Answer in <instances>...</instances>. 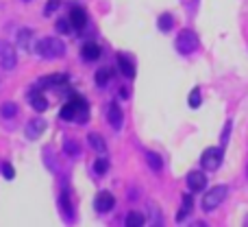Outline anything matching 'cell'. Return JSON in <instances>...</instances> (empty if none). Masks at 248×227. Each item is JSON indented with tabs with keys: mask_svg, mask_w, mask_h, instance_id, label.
<instances>
[{
	"mask_svg": "<svg viewBox=\"0 0 248 227\" xmlns=\"http://www.w3.org/2000/svg\"><path fill=\"white\" fill-rule=\"evenodd\" d=\"M35 51H37V55L46 57V59H55V57H63L65 44L55 37H44L35 42Z\"/></svg>",
	"mask_w": 248,
	"mask_h": 227,
	"instance_id": "cell-1",
	"label": "cell"
},
{
	"mask_svg": "<svg viewBox=\"0 0 248 227\" xmlns=\"http://www.w3.org/2000/svg\"><path fill=\"white\" fill-rule=\"evenodd\" d=\"M227 194H229V188L227 186H214V188L209 190V192L205 194V199H202V210L205 212H211V210H216V208L220 206V203L227 199Z\"/></svg>",
	"mask_w": 248,
	"mask_h": 227,
	"instance_id": "cell-2",
	"label": "cell"
},
{
	"mask_svg": "<svg viewBox=\"0 0 248 227\" xmlns=\"http://www.w3.org/2000/svg\"><path fill=\"white\" fill-rule=\"evenodd\" d=\"M196 48H198L196 33H194L192 29H183L179 33V37H176V51H179L181 55H192Z\"/></svg>",
	"mask_w": 248,
	"mask_h": 227,
	"instance_id": "cell-3",
	"label": "cell"
},
{
	"mask_svg": "<svg viewBox=\"0 0 248 227\" xmlns=\"http://www.w3.org/2000/svg\"><path fill=\"white\" fill-rule=\"evenodd\" d=\"M222 159H224V151L220 149V146H211V149H207L205 153H202V157H201V166L205 168V171H218L220 168V164H222Z\"/></svg>",
	"mask_w": 248,
	"mask_h": 227,
	"instance_id": "cell-4",
	"label": "cell"
},
{
	"mask_svg": "<svg viewBox=\"0 0 248 227\" xmlns=\"http://www.w3.org/2000/svg\"><path fill=\"white\" fill-rule=\"evenodd\" d=\"M16 64H17L16 48H13L9 42H0V66H2L4 70H13Z\"/></svg>",
	"mask_w": 248,
	"mask_h": 227,
	"instance_id": "cell-5",
	"label": "cell"
},
{
	"mask_svg": "<svg viewBox=\"0 0 248 227\" xmlns=\"http://www.w3.org/2000/svg\"><path fill=\"white\" fill-rule=\"evenodd\" d=\"M94 208L100 214H107V212H111L113 208H116V197H113L111 192H107V190H100L94 199Z\"/></svg>",
	"mask_w": 248,
	"mask_h": 227,
	"instance_id": "cell-6",
	"label": "cell"
},
{
	"mask_svg": "<svg viewBox=\"0 0 248 227\" xmlns=\"http://www.w3.org/2000/svg\"><path fill=\"white\" fill-rule=\"evenodd\" d=\"M107 120H109V124H111L116 131H120V129H122L124 114H122V109L118 107V103H109V107H107Z\"/></svg>",
	"mask_w": 248,
	"mask_h": 227,
	"instance_id": "cell-7",
	"label": "cell"
},
{
	"mask_svg": "<svg viewBox=\"0 0 248 227\" xmlns=\"http://www.w3.org/2000/svg\"><path fill=\"white\" fill-rule=\"evenodd\" d=\"M187 186H189V190H192V192H201V190L207 186L205 173H202V171H192V173H187Z\"/></svg>",
	"mask_w": 248,
	"mask_h": 227,
	"instance_id": "cell-8",
	"label": "cell"
},
{
	"mask_svg": "<svg viewBox=\"0 0 248 227\" xmlns=\"http://www.w3.org/2000/svg\"><path fill=\"white\" fill-rule=\"evenodd\" d=\"M44 131H46V120L44 118H33L26 124V138H29V140H37Z\"/></svg>",
	"mask_w": 248,
	"mask_h": 227,
	"instance_id": "cell-9",
	"label": "cell"
},
{
	"mask_svg": "<svg viewBox=\"0 0 248 227\" xmlns=\"http://www.w3.org/2000/svg\"><path fill=\"white\" fill-rule=\"evenodd\" d=\"M68 20H70V24H72V29H83V26L87 24V13L83 11L81 7H72Z\"/></svg>",
	"mask_w": 248,
	"mask_h": 227,
	"instance_id": "cell-10",
	"label": "cell"
},
{
	"mask_svg": "<svg viewBox=\"0 0 248 227\" xmlns=\"http://www.w3.org/2000/svg\"><path fill=\"white\" fill-rule=\"evenodd\" d=\"M118 64H120V70H122L124 77H126V79H135V64L131 61V57L124 55V52H120V55H118Z\"/></svg>",
	"mask_w": 248,
	"mask_h": 227,
	"instance_id": "cell-11",
	"label": "cell"
},
{
	"mask_svg": "<svg viewBox=\"0 0 248 227\" xmlns=\"http://www.w3.org/2000/svg\"><path fill=\"white\" fill-rule=\"evenodd\" d=\"M29 103H31V107L35 109V112H46L48 109V101H46V96L42 94V92H31L29 94Z\"/></svg>",
	"mask_w": 248,
	"mask_h": 227,
	"instance_id": "cell-12",
	"label": "cell"
},
{
	"mask_svg": "<svg viewBox=\"0 0 248 227\" xmlns=\"http://www.w3.org/2000/svg\"><path fill=\"white\" fill-rule=\"evenodd\" d=\"M81 57H83L85 61H94V59H98V57H100V46H98V44H94V42L83 44V48H81Z\"/></svg>",
	"mask_w": 248,
	"mask_h": 227,
	"instance_id": "cell-13",
	"label": "cell"
},
{
	"mask_svg": "<svg viewBox=\"0 0 248 227\" xmlns=\"http://www.w3.org/2000/svg\"><path fill=\"white\" fill-rule=\"evenodd\" d=\"M68 81V74H50V77L42 79L37 83V90H44V87H55V86H61V83Z\"/></svg>",
	"mask_w": 248,
	"mask_h": 227,
	"instance_id": "cell-14",
	"label": "cell"
},
{
	"mask_svg": "<svg viewBox=\"0 0 248 227\" xmlns=\"http://www.w3.org/2000/svg\"><path fill=\"white\" fill-rule=\"evenodd\" d=\"M17 46H20L22 51H31V46H35L33 33H31L29 29H20V33H17Z\"/></svg>",
	"mask_w": 248,
	"mask_h": 227,
	"instance_id": "cell-15",
	"label": "cell"
},
{
	"mask_svg": "<svg viewBox=\"0 0 248 227\" xmlns=\"http://www.w3.org/2000/svg\"><path fill=\"white\" fill-rule=\"evenodd\" d=\"M144 157H146V162H148L150 171H155V173H161L163 162H161V157H159V155L155 153V151H144Z\"/></svg>",
	"mask_w": 248,
	"mask_h": 227,
	"instance_id": "cell-16",
	"label": "cell"
},
{
	"mask_svg": "<svg viewBox=\"0 0 248 227\" xmlns=\"http://www.w3.org/2000/svg\"><path fill=\"white\" fill-rule=\"evenodd\" d=\"M111 79H113V70L111 68H100L98 72H96V86L105 87V86H109Z\"/></svg>",
	"mask_w": 248,
	"mask_h": 227,
	"instance_id": "cell-17",
	"label": "cell"
},
{
	"mask_svg": "<svg viewBox=\"0 0 248 227\" xmlns=\"http://www.w3.org/2000/svg\"><path fill=\"white\" fill-rule=\"evenodd\" d=\"M90 144H92V149H94L96 153H100V155L107 151V142L103 140L100 133H90Z\"/></svg>",
	"mask_w": 248,
	"mask_h": 227,
	"instance_id": "cell-18",
	"label": "cell"
},
{
	"mask_svg": "<svg viewBox=\"0 0 248 227\" xmlns=\"http://www.w3.org/2000/svg\"><path fill=\"white\" fill-rule=\"evenodd\" d=\"M124 223H126V227H141V225H146V216L141 212H128Z\"/></svg>",
	"mask_w": 248,
	"mask_h": 227,
	"instance_id": "cell-19",
	"label": "cell"
},
{
	"mask_svg": "<svg viewBox=\"0 0 248 227\" xmlns=\"http://www.w3.org/2000/svg\"><path fill=\"white\" fill-rule=\"evenodd\" d=\"M192 197H189V194H185L183 197V206H181V210H179V214H176V223H181V221H185V216L189 214V212H192Z\"/></svg>",
	"mask_w": 248,
	"mask_h": 227,
	"instance_id": "cell-20",
	"label": "cell"
},
{
	"mask_svg": "<svg viewBox=\"0 0 248 227\" xmlns=\"http://www.w3.org/2000/svg\"><path fill=\"white\" fill-rule=\"evenodd\" d=\"M157 26L163 31V33H168V31L174 26V17H172L170 13H161V16H159V20H157Z\"/></svg>",
	"mask_w": 248,
	"mask_h": 227,
	"instance_id": "cell-21",
	"label": "cell"
},
{
	"mask_svg": "<svg viewBox=\"0 0 248 227\" xmlns=\"http://www.w3.org/2000/svg\"><path fill=\"white\" fill-rule=\"evenodd\" d=\"M59 116H61V120H74L77 118V107H74L72 103H65L63 107H61V112H59Z\"/></svg>",
	"mask_w": 248,
	"mask_h": 227,
	"instance_id": "cell-22",
	"label": "cell"
},
{
	"mask_svg": "<svg viewBox=\"0 0 248 227\" xmlns=\"http://www.w3.org/2000/svg\"><path fill=\"white\" fill-rule=\"evenodd\" d=\"M63 149H65V153H68L70 157H77V155L81 153V146H78V142L77 140H70V138L63 142Z\"/></svg>",
	"mask_w": 248,
	"mask_h": 227,
	"instance_id": "cell-23",
	"label": "cell"
},
{
	"mask_svg": "<svg viewBox=\"0 0 248 227\" xmlns=\"http://www.w3.org/2000/svg\"><path fill=\"white\" fill-rule=\"evenodd\" d=\"M0 116H2V118H13V116H17V105L16 103H2L0 105Z\"/></svg>",
	"mask_w": 248,
	"mask_h": 227,
	"instance_id": "cell-24",
	"label": "cell"
},
{
	"mask_svg": "<svg viewBox=\"0 0 248 227\" xmlns=\"http://www.w3.org/2000/svg\"><path fill=\"white\" fill-rule=\"evenodd\" d=\"M59 206H61V212H63L65 216H72V206H70V197H68V192H61V197H59Z\"/></svg>",
	"mask_w": 248,
	"mask_h": 227,
	"instance_id": "cell-25",
	"label": "cell"
},
{
	"mask_svg": "<svg viewBox=\"0 0 248 227\" xmlns=\"http://www.w3.org/2000/svg\"><path fill=\"white\" fill-rule=\"evenodd\" d=\"M107 168H109V162L105 157H98L94 162V173H96V175H105V173H107Z\"/></svg>",
	"mask_w": 248,
	"mask_h": 227,
	"instance_id": "cell-26",
	"label": "cell"
},
{
	"mask_svg": "<svg viewBox=\"0 0 248 227\" xmlns=\"http://www.w3.org/2000/svg\"><path fill=\"white\" fill-rule=\"evenodd\" d=\"M201 87H194V90L192 92H189V101H187V103H189V107H198V105H201Z\"/></svg>",
	"mask_w": 248,
	"mask_h": 227,
	"instance_id": "cell-27",
	"label": "cell"
},
{
	"mask_svg": "<svg viewBox=\"0 0 248 227\" xmlns=\"http://www.w3.org/2000/svg\"><path fill=\"white\" fill-rule=\"evenodd\" d=\"M0 173H2L4 179H13V177H16V171H13V166L9 162H4L2 166H0Z\"/></svg>",
	"mask_w": 248,
	"mask_h": 227,
	"instance_id": "cell-28",
	"label": "cell"
},
{
	"mask_svg": "<svg viewBox=\"0 0 248 227\" xmlns=\"http://www.w3.org/2000/svg\"><path fill=\"white\" fill-rule=\"evenodd\" d=\"M57 33H61V35H65V33H70V29H72V24H70V20H57Z\"/></svg>",
	"mask_w": 248,
	"mask_h": 227,
	"instance_id": "cell-29",
	"label": "cell"
},
{
	"mask_svg": "<svg viewBox=\"0 0 248 227\" xmlns=\"http://www.w3.org/2000/svg\"><path fill=\"white\" fill-rule=\"evenodd\" d=\"M59 4H61V0H48L46 9H44V16H52V13L59 9Z\"/></svg>",
	"mask_w": 248,
	"mask_h": 227,
	"instance_id": "cell-30",
	"label": "cell"
},
{
	"mask_svg": "<svg viewBox=\"0 0 248 227\" xmlns=\"http://www.w3.org/2000/svg\"><path fill=\"white\" fill-rule=\"evenodd\" d=\"M229 133H231V122H227V127H224V133H222V144L229 140Z\"/></svg>",
	"mask_w": 248,
	"mask_h": 227,
	"instance_id": "cell-31",
	"label": "cell"
}]
</instances>
